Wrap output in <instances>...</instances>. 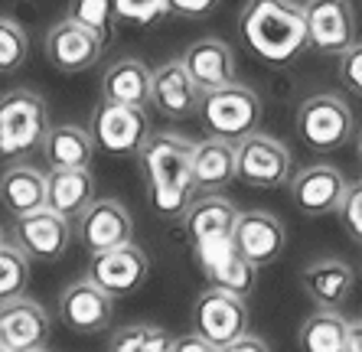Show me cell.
Wrapping results in <instances>:
<instances>
[{"mask_svg": "<svg viewBox=\"0 0 362 352\" xmlns=\"http://www.w3.org/2000/svg\"><path fill=\"white\" fill-rule=\"evenodd\" d=\"M337 216H339V222H343L346 235H349L356 245H362V180L346 186V196H343V202H339Z\"/></svg>", "mask_w": 362, "mask_h": 352, "instance_id": "cell-34", "label": "cell"}, {"mask_svg": "<svg viewBox=\"0 0 362 352\" xmlns=\"http://www.w3.org/2000/svg\"><path fill=\"white\" fill-rule=\"evenodd\" d=\"M193 180L199 193H219L235 180V143L206 137L193 147Z\"/></svg>", "mask_w": 362, "mask_h": 352, "instance_id": "cell-27", "label": "cell"}, {"mask_svg": "<svg viewBox=\"0 0 362 352\" xmlns=\"http://www.w3.org/2000/svg\"><path fill=\"white\" fill-rule=\"evenodd\" d=\"M69 20H76L78 26L92 30L105 46L115 36V23H118V13H115V0H69Z\"/></svg>", "mask_w": 362, "mask_h": 352, "instance_id": "cell-30", "label": "cell"}, {"mask_svg": "<svg viewBox=\"0 0 362 352\" xmlns=\"http://www.w3.org/2000/svg\"><path fill=\"white\" fill-rule=\"evenodd\" d=\"M180 62L202 92H216V88H226L235 82V52L219 36H202V40L189 42Z\"/></svg>", "mask_w": 362, "mask_h": 352, "instance_id": "cell-20", "label": "cell"}, {"mask_svg": "<svg viewBox=\"0 0 362 352\" xmlns=\"http://www.w3.org/2000/svg\"><path fill=\"white\" fill-rule=\"evenodd\" d=\"M147 274H151V261L134 242L111 248V252L92 254V264H88V281L98 284L111 300L137 293L147 284Z\"/></svg>", "mask_w": 362, "mask_h": 352, "instance_id": "cell-12", "label": "cell"}, {"mask_svg": "<svg viewBox=\"0 0 362 352\" xmlns=\"http://www.w3.org/2000/svg\"><path fill=\"white\" fill-rule=\"evenodd\" d=\"M232 245H235V252L245 261H252L255 268H268V264H274L284 254L287 228L274 212H264V209L238 212Z\"/></svg>", "mask_w": 362, "mask_h": 352, "instance_id": "cell-14", "label": "cell"}, {"mask_svg": "<svg viewBox=\"0 0 362 352\" xmlns=\"http://www.w3.org/2000/svg\"><path fill=\"white\" fill-rule=\"evenodd\" d=\"M238 33L245 46L271 66H287L310 46L303 4L297 0H248L238 17Z\"/></svg>", "mask_w": 362, "mask_h": 352, "instance_id": "cell-2", "label": "cell"}, {"mask_svg": "<svg viewBox=\"0 0 362 352\" xmlns=\"http://www.w3.org/2000/svg\"><path fill=\"white\" fill-rule=\"evenodd\" d=\"M108 352H173V336L157 323H127L111 336Z\"/></svg>", "mask_w": 362, "mask_h": 352, "instance_id": "cell-29", "label": "cell"}, {"mask_svg": "<svg viewBox=\"0 0 362 352\" xmlns=\"http://www.w3.org/2000/svg\"><path fill=\"white\" fill-rule=\"evenodd\" d=\"M173 352H222L216 349L212 343H206L202 336H180V339H173Z\"/></svg>", "mask_w": 362, "mask_h": 352, "instance_id": "cell-38", "label": "cell"}, {"mask_svg": "<svg viewBox=\"0 0 362 352\" xmlns=\"http://www.w3.org/2000/svg\"><path fill=\"white\" fill-rule=\"evenodd\" d=\"M30 56V36L13 17H0V76H13Z\"/></svg>", "mask_w": 362, "mask_h": 352, "instance_id": "cell-32", "label": "cell"}, {"mask_svg": "<svg viewBox=\"0 0 362 352\" xmlns=\"http://www.w3.org/2000/svg\"><path fill=\"white\" fill-rule=\"evenodd\" d=\"M307 42L320 56H343L356 46V13L349 0H303Z\"/></svg>", "mask_w": 362, "mask_h": 352, "instance_id": "cell-9", "label": "cell"}, {"mask_svg": "<svg viewBox=\"0 0 362 352\" xmlns=\"http://www.w3.org/2000/svg\"><path fill=\"white\" fill-rule=\"evenodd\" d=\"M346 352H362V319H353V323H349V343H346Z\"/></svg>", "mask_w": 362, "mask_h": 352, "instance_id": "cell-39", "label": "cell"}, {"mask_svg": "<svg viewBox=\"0 0 362 352\" xmlns=\"http://www.w3.org/2000/svg\"><path fill=\"white\" fill-rule=\"evenodd\" d=\"M115 13L124 23L153 26L170 13V0H115Z\"/></svg>", "mask_w": 362, "mask_h": 352, "instance_id": "cell-33", "label": "cell"}, {"mask_svg": "<svg viewBox=\"0 0 362 352\" xmlns=\"http://www.w3.org/2000/svg\"><path fill=\"white\" fill-rule=\"evenodd\" d=\"M196 264L206 274V284L216 287V291H228L235 297H248L258 284V268L252 261H245L235 252L232 238H212V242H202L193 248Z\"/></svg>", "mask_w": 362, "mask_h": 352, "instance_id": "cell-10", "label": "cell"}, {"mask_svg": "<svg viewBox=\"0 0 362 352\" xmlns=\"http://www.w3.org/2000/svg\"><path fill=\"white\" fill-rule=\"evenodd\" d=\"M95 141L88 127L78 124H56L42 141V157L52 170H88L95 157Z\"/></svg>", "mask_w": 362, "mask_h": 352, "instance_id": "cell-26", "label": "cell"}, {"mask_svg": "<svg viewBox=\"0 0 362 352\" xmlns=\"http://www.w3.org/2000/svg\"><path fill=\"white\" fill-rule=\"evenodd\" d=\"M151 105L157 115L170 117V121H186V117L199 115L202 88L193 82V76L186 72L180 59H170L160 69H153Z\"/></svg>", "mask_w": 362, "mask_h": 352, "instance_id": "cell-17", "label": "cell"}, {"mask_svg": "<svg viewBox=\"0 0 362 352\" xmlns=\"http://www.w3.org/2000/svg\"><path fill=\"white\" fill-rule=\"evenodd\" d=\"M0 352H10V349H4V346H0Z\"/></svg>", "mask_w": 362, "mask_h": 352, "instance_id": "cell-42", "label": "cell"}, {"mask_svg": "<svg viewBox=\"0 0 362 352\" xmlns=\"http://www.w3.org/2000/svg\"><path fill=\"white\" fill-rule=\"evenodd\" d=\"M193 333L202 336L206 343H212L216 349H226L228 343H235L238 336L248 333L245 297L206 287L193 303Z\"/></svg>", "mask_w": 362, "mask_h": 352, "instance_id": "cell-8", "label": "cell"}, {"mask_svg": "<svg viewBox=\"0 0 362 352\" xmlns=\"http://www.w3.org/2000/svg\"><path fill=\"white\" fill-rule=\"evenodd\" d=\"M219 4H222V0H170V13H180V17L199 20V17H209V13L219 7Z\"/></svg>", "mask_w": 362, "mask_h": 352, "instance_id": "cell-36", "label": "cell"}, {"mask_svg": "<svg viewBox=\"0 0 362 352\" xmlns=\"http://www.w3.org/2000/svg\"><path fill=\"white\" fill-rule=\"evenodd\" d=\"M13 245L26 254L30 261H59L62 254L69 252L72 245V222L59 212H52L49 206L46 209H36L30 216H20L13 222Z\"/></svg>", "mask_w": 362, "mask_h": 352, "instance_id": "cell-11", "label": "cell"}, {"mask_svg": "<svg viewBox=\"0 0 362 352\" xmlns=\"http://www.w3.org/2000/svg\"><path fill=\"white\" fill-rule=\"evenodd\" d=\"M49 134V108L33 88L0 95V160H20L42 147Z\"/></svg>", "mask_w": 362, "mask_h": 352, "instance_id": "cell-3", "label": "cell"}, {"mask_svg": "<svg viewBox=\"0 0 362 352\" xmlns=\"http://www.w3.org/2000/svg\"><path fill=\"white\" fill-rule=\"evenodd\" d=\"M300 287L307 291V297L313 303H320L327 310H337L339 303L349 300V293L356 287V274L346 261L320 258V261H310L300 271Z\"/></svg>", "mask_w": 362, "mask_h": 352, "instance_id": "cell-22", "label": "cell"}, {"mask_svg": "<svg viewBox=\"0 0 362 352\" xmlns=\"http://www.w3.org/2000/svg\"><path fill=\"white\" fill-rule=\"evenodd\" d=\"M95 202V180L92 170H49L46 176V206L52 212L76 222Z\"/></svg>", "mask_w": 362, "mask_h": 352, "instance_id": "cell-25", "label": "cell"}, {"mask_svg": "<svg viewBox=\"0 0 362 352\" xmlns=\"http://www.w3.org/2000/svg\"><path fill=\"white\" fill-rule=\"evenodd\" d=\"M346 343H349V319L327 307L310 313L297 329L300 352H346Z\"/></svg>", "mask_w": 362, "mask_h": 352, "instance_id": "cell-28", "label": "cell"}, {"mask_svg": "<svg viewBox=\"0 0 362 352\" xmlns=\"http://www.w3.org/2000/svg\"><path fill=\"white\" fill-rule=\"evenodd\" d=\"M238 222V209L232 206V199L219 193H206L199 199L189 202V209L183 216V232L189 238V245H202L212 238H232Z\"/></svg>", "mask_w": 362, "mask_h": 352, "instance_id": "cell-21", "label": "cell"}, {"mask_svg": "<svg viewBox=\"0 0 362 352\" xmlns=\"http://www.w3.org/2000/svg\"><path fill=\"white\" fill-rule=\"evenodd\" d=\"M235 180L252 189H278L291 183V151L278 137L255 131L235 143Z\"/></svg>", "mask_w": 362, "mask_h": 352, "instance_id": "cell-7", "label": "cell"}, {"mask_svg": "<svg viewBox=\"0 0 362 352\" xmlns=\"http://www.w3.org/2000/svg\"><path fill=\"white\" fill-rule=\"evenodd\" d=\"M222 352H271V346L264 343L262 336H252V333H245L238 336L235 343H228Z\"/></svg>", "mask_w": 362, "mask_h": 352, "instance_id": "cell-37", "label": "cell"}, {"mask_svg": "<svg viewBox=\"0 0 362 352\" xmlns=\"http://www.w3.org/2000/svg\"><path fill=\"white\" fill-rule=\"evenodd\" d=\"M193 147L196 143L189 137L163 131V134L147 137V143L137 153L147 202L160 218H183L193 202Z\"/></svg>", "mask_w": 362, "mask_h": 352, "instance_id": "cell-1", "label": "cell"}, {"mask_svg": "<svg viewBox=\"0 0 362 352\" xmlns=\"http://www.w3.org/2000/svg\"><path fill=\"white\" fill-rule=\"evenodd\" d=\"M356 153H359V163H362V134H359V141H356Z\"/></svg>", "mask_w": 362, "mask_h": 352, "instance_id": "cell-40", "label": "cell"}, {"mask_svg": "<svg viewBox=\"0 0 362 352\" xmlns=\"http://www.w3.org/2000/svg\"><path fill=\"white\" fill-rule=\"evenodd\" d=\"M36 352H49V349H36Z\"/></svg>", "mask_w": 362, "mask_h": 352, "instance_id": "cell-43", "label": "cell"}, {"mask_svg": "<svg viewBox=\"0 0 362 352\" xmlns=\"http://www.w3.org/2000/svg\"><path fill=\"white\" fill-rule=\"evenodd\" d=\"M49 343V317L36 300L17 297L0 303V346L10 352H36Z\"/></svg>", "mask_w": 362, "mask_h": 352, "instance_id": "cell-18", "label": "cell"}, {"mask_svg": "<svg viewBox=\"0 0 362 352\" xmlns=\"http://www.w3.org/2000/svg\"><path fill=\"white\" fill-rule=\"evenodd\" d=\"M101 52H105V42L92 30H85L69 17L52 23L46 33V59L52 69H59L66 76H78V72H88L92 66H98Z\"/></svg>", "mask_w": 362, "mask_h": 352, "instance_id": "cell-15", "label": "cell"}, {"mask_svg": "<svg viewBox=\"0 0 362 352\" xmlns=\"http://www.w3.org/2000/svg\"><path fill=\"white\" fill-rule=\"evenodd\" d=\"M346 176L329 163H310L291 176V199L303 216H329L339 209L346 196Z\"/></svg>", "mask_w": 362, "mask_h": 352, "instance_id": "cell-16", "label": "cell"}, {"mask_svg": "<svg viewBox=\"0 0 362 352\" xmlns=\"http://www.w3.org/2000/svg\"><path fill=\"white\" fill-rule=\"evenodd\" d=\"M0 245H4V228H0Z\"/></svg>", "mask_w": 362, "mask_h": 352, "instance_id": "cell-41", "label": "cell"}, {"mask_svg": "<svg viewBox=\"0 0 362 352\" xmlns=\"http://www.w3.org/2000/svg\"><path fill=\"white\" fill-rule=\"evenodd\" d=\"M95 147L108 157H134L151 137V117L144 108L134 105H115V101H98L88 124Z\"/></svg>", "mask_w": 362, "mask_h": 352, "instance_id": "cell-6", "label": "cell"}, {"mask_svg": "<svg viewBox=\"0 0 362 352\" xmlns=\"http://www.w3.org/2000/svg\"><path fill=\"white\" fill-rule=\"evenodd\" d=\"M30 284V258L20 252L17 245H0V303L23 297Z\"/></svg>", "mask_w": 362, "mask_h": 352, "instance_id": "cell-31", "label": "cell"}, {"mask_svg": "<svg viewBox=\"0 0 362 352\" xmlns=\"http://www.w3.org/2000/svg\"><path fill=\"white\" fill-rule=\"evenodd\" d=\"M199 121L209 137L238 143L248 134H255L262 124V98L255 88L238 82L216 88V92H202Z\"/></svg>", "mask_w": 362, "mask_h": 352, "instance_id": "cell-4", "label": "cell"}, {"mask_svg": "<svg viewBox=\"0 0 362 352\" xmlns=\"http://www.w3.org/2000/svg\"><path fill=\"white\" fill-rule=\"evenodd\" d=\"M111 313H115V300L88 277L72 281L59 293V319L72 333H101L111 323Z\"/></svg>", "mask_w": 362, "mask_h": 352, "instance_id": "cell-19", "label": "cell"}, {"mask_svg": "<svg viewBox=\"0 0 362 352\" xmlns=\"http://www.w3.org/2000/svg\"><path fill=\"white\" fill-rule=\"evenodd\" d=\"M76 238L88 254L111 252L134 238V218L118 199H95L76 218Z\"/></svg>", "mask_w": 362, "mask_h": 352, "instance_id": "cell-13", "label": "cell"}, {"mask_svg": "<svg viewBox=\"0 0 362 352\" xmlns=\"http://www.w3.org/2000/svg\"><path fill=\"white\" fill-rule=\"evenodd\" d=\"M294 127H297V137L303 141V147H310L317 153H329L353 141L356 117H353V108L339 95L320 92L300 101Z\"/></svg>", "mask_w": 362, "mask_h": 352, "instance_id": "cell-5", "label": "cell"}, {"mask_svg": "<svg viewBox=\"0 0 362 352\" xmlns=\"http://www.w3.org/2000/svg\"><path fill=\"white\" fill-rule=\"evenodd\" d=\"M151 85H153V72L144 66L141 59H118L101 76V101L147 108L151 105Z\"/></svg>", "mask_w": 362, "mask_h": 352, "instance_id": "cell-24", "label": "cell"}, {"mask_svg": "<svg viewBox=\"0 0 362 352\" xmlns=\"http://www.w3.org/2000/svg\"><path fill=\"white\" fill-rule=\"evenodd\" d=\"M339 82H343L346 92H353L362 98V42L349 46L339 56Z\"/></svg>", "mask_w": 362, "mask_h": 352, "instance_id": "cell-35", "label": "cell"}, {"mask_svg": "<svg viewBox=\"0 0 362 352\" xmlns=\"http://www.w3.org/2000/svg\"><path fill=\"white\" fill-rule=\"evenodd\" d=\"M0 206L13 218L46 209V173L30 163H10L0 173Z\"/></svg>", "mask_w": 362, "mask_h": 352, "instance_id": "cell-23", "label": "cell"}]
</instances>
